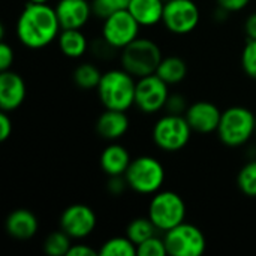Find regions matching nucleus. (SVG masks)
I'll use <instances>...</instances> for the list:
<instances>
[{"label":"nucleus","mask_w":256,"mask_h":256,"mask_svg":"<svg viewBox=\"0 0 256 256\" xmlns=\"http://www.w3.org/2000/svg\"><path fill=\"white\" fill-rule=\"evenodd\" d=\"M18 40L32 50H40L56 40L62 32L56 9L48 3L28 2L16 20Z\"/></svg>","instance_id":"nucleus-1"},{"label":"nucleus","mask_w":256,"mask_h":256,"mask_svg":"<svg viewBox=\"0 0 256 256\" xmlns=\"http://www.w3.org/2000/svg\"><path fill=\"white\" fill-rule=\"evenodd\" d=\"M135 88L136 78L122 68L104 72L96 90L106 110L128 111L135 105Z\"/></svg>","instance_id":"nucleus-2"},{"label":"nucleus","mask_w":256,"mask_h":256,"mask_svg":"<svg viewBox=\"0 0 256 256\" xmlns=\"http://www.w3.org/2000/svg\"><path fill=\"white\" fill-rule=\"evenodd\" d=\"M160 46L148 38H136L122 50V68L136 80L156 74L162 62Z\"/></svg>","instance_id":"nucleus-3"},{"label":"nucleus","mask_w":256,"mask_h":256,"mask_svg":"<svg viewBox=\"0 0 256 256\" xmlns=\"http://www.w3.org/2000/svg\"><path fill=\"white\" fill-rule=\"evenodd\" d=\"M255 128L256 116L249 108L231 106L222 111L218 136L228 147H242L255 135Z\"/></svg>","instance_id":"nucleus-4"},{"label":"nucleus","mask_w":256,"mask_h":256,"mask_svg":"<svg viewBox=\"0 0 256 256\" xmlns=\"http://www.w3.org/2000/svg\"><path fill=\"white\" fill-rule=\"evenodd\" d=\"M124 177L136 194L154 195L165 183V168L153 156H138L132 159Z\"/></svg>","instance_id":"nucleus-5"},{"label":"nucleus","mask_w":256,"mask_h":256,"mask_svg":"<svg viewBox=\"0 0 256 256\" xmlns=\"http://www.w3.org/2000/svg\"><path fill=\"white\" fill-rule=\"evenodd\" d=\"M147 216L159 231L168 232L184 222L186 204L177 192L159 190L150 200Z\"/></svg>","instance_id":"nucleus-6"},{"label":"nucleus","mask_w":256,"mask_h":256,"mask_svg":"<svg viewBox=\"0 0 256 256\" xmlns=\"http://www.w3.org/2000/svg\"><path fill=\"white\" fill-rule=\"evenodd\" d=\"M152 136L154 144L160 150L176 153L183 150L189 144L192 128L184 116L166 112L154 123Z\"/></svg>","instance_id":"nucleus-7"},{"label":"nucleus","mask_w":256,"mask_h":256,"mask_svg":"<svg viewBox=\"0 0 256 256\" xmlns=\"http://www.w3.org/2000/svg\"><path fill=\"white\" fill-rule=\"evenodd\" d=\"M165 244L171 256H201L207 249L204 232L192 224H180L165 232Z\"/></svg>","instance_id":"nucleus-8"},{"label":"nucleus","mask_w":256,"mask_h":256,"mask_svg":"<svg viewBox=\"0 0 256 256\" xmlns=\"http://www.w3.org/2000/svg\"><path fill=\"white\" fill-rule=\"evenodd\" d=\"M140 27L135 16L128 9H122L104 18L102 38L116 50H123L140 36Z\"/></svg>","instance_id":"nucleus-9"},{"label":"nucleus","mask_w":256,"mask_h":256,"mask_svg":"<svg viewBox=\"0 0 256 256\" xmlns=\"http://www.w3.org/2000/svg\"><path fill=\"white\" fill-rule=\"evenodd\" d=\"M200 8L194 0H168L164 9L162 22L174 34H189L200 24Z\"/></svg>","instance_id":"nucleus-10"},{"label":"nucleus","mask_w":256,"mask_h":256,"mask_svg":"<svg viewBox=\"0 0 256 256\" xmlns=\"http://www.w3.org/2000/svg\"><path fill=\"white\" fill-rule=\"evenodd\" d=\"M170 98L168 84L156 74L136 80L135 106L144 114H154L165 110Z\"/></svg>","instance_id":"nucleus-11"},{"label":"nucleus","mask_w":256,"mask_h":256,"mask_svg":"<svg viewBox=\"0 0 256 256\" xmlns=\"http://www.w3.org/2000/svg\"><path fill=\"white\" fill-rule=\"evenodd\" d=\"M98 225L94 210L86 204H72L66 207L60 216V230H63L72 240H82L88 237Z\"/></svg>","instance_id":"nucleus-12"},{"label":"nucleus","mask_w":256,"mask_h":256,"mask_svg":"<svg viewBox=\"0 0 256 256\" xmlns=\"http://www.w3.org/2000/svg\"><path fill=\"white\" fill-rule=\"evenodd\" d=\"M184 117L189 122L194 132L213 134V132H218L222 111L213 102L198 100L189 105V108L184 112Z\"/></svg>","instance_id":"nucleus-13"},{"label":"nucleus","mask_w":256,"mask_h":256,"mask_svg":"<svg viewBox=\"0 0 256 256\" xmlns=\"http://www.w3.org/2000/svg\"><path fill=\"white\" fill-rule=\"evenodd\" d=\"M27 87L24 78L12 69L0 70V108L12 112L26 100Z\"/></svg>","instance_id":"nucleus-14"},{"label":"nucleus","mask_w":256,"mask_h":256,"mask_svg":"<svg viewBox=\"0 0 256 256\" xmlns=\"http://www.w3.org/2000/svg\"><path fill=\"white\" fill-rule=\"evenodd\" d=\"M54 9L62 28H82L93 14L88 0H58Z\"/></svg>","instance_id":"nucleus-15"},{"label":"nucleus","mask_w":256,"mask_h":256,"mask_svg":"<svg viewBox=\"0 0 256 256\" xmlns=\"http://www.w3.org/2000/svg\"><path fill=\"white\" fill-rule=\"evenodd\" d=\"M6 232L16 240H30L39 230V220L27 208H16L6 218Z\"/></svg>","instance_id":"nucleus-16"},{"label":"nucleus","mask_w":256,"mask_h":256,"mask_svg":"<svg viewBox=\"0 0 256 256\" xmlns=\"http://www.w3.org/2000/svg\"><path fill=\"white\" fill-rule=\"evenodd\" d=\"M129 130V117L126 111L106 110L99 116L96 122V132L106 141H117Z\"/></svg>","instance_id":"nucleus-17"},{"label":"nucleus","mask_w":256,"mask_h":256,"mask_svg":"<svg viewBox=\"0 0 256 256\" xmlns=\"http://www.w3.org/2000/svg\"><path fill=\"white\" fill-rule=\"evenodd\" d=\"M130 162H132V159H130L128 148L116 141L104 148L100 159H99L100 168L108 177L124 176Z\"/></svg>","instance_id":"nucleus-18"},{"label":"nucleus","mask_w":256,"mask_h":256,"mask_svg":"<svg viewBox=\"0 0 256 256\" xmlns=\"http://www.w3.org/2000/svg\"><path fill=\"white\" fill-rule=\"evenodd\" d=\"M164 9V0H130L128 4V10L144 27H152L162 22Z\"/></svg>","instance_id":"nucleus-19"},{"label":"nucleus","mask_w":256,"mask_h":256,"mask_svg":"<svg viewBox=\"0 0 256 256\" xmlns=\"http://www.w3.org/2000/svg\"><path fill=\"white\" fill-rule=\"evenodd\" d=\"M58 48L63 56L69 58H80L88 50V40L81 28H62L58 38Z\"/></svg>","instance_id":"nucleus-20"},{"label":"nucleus","mask_w":256,"mask_h":256,"mask_svg":"<svg viewBox=\"0 0 256 256\" xmlns=\"http://www.w3.org/2000/svg\"><path fill=\"white\" fill-rule=\"evenodd\" d=\"M156 75L159 78H162L168 86H174V84L182 82L186 78L188 64L182 57L168 56V57L162 58V62L156 70Z\"/></svg>","instance_id":"nucleus-21"},{"label":"nucleus","mask_w":256,"mask_h":256,"mask_svg":"<svg viewBox=\"0 0 256 256\" xmlns=\"http://www.w3.org/2000/svg\"><path fill=\"white\" fill-rule=\"evenodd\" d=\"M72 78H74V82L76 84V87H80L82 90H93V88H98L100 78H102V72L99 70V68L96 64L86 62L75 68Z\"/></svg>","instance_id":"nucleus-22"},{"label":"nucleus","mask_w":256,"mask_h":256,"mask_svg":"<svg viewBox=\"0 0 256 256\" xmlns=\"http://www.w3.org/2000/svg\"><path fill=\"white\" fill-rule=\"evenodd\" d=\"M158 231L159 230L154 226V224L147 216V218H136V219L130 220L126 228V236L138 246V244L144 243L146 240L152 238L153 236H156Z\"/></svg>","instance_id":"nucleus-23"},{"label":"nucleus","mask_w":256,"mask_h":256,"mask_svg":"<svg viewBox=\"0 0 256 256\" xmlns=\"http://www.w3.org/2000/svg\"><path fill=\"white\" fill-rule=\"evenodd\" d=\"M100 256H138L136 244L126 237H112L108 238L99 249Z\"/></svg>","instance_id":"nucleus-24"},{"label":"nucleus","mask_w":256,"mask_h":256,"mask_svg":"<svg viewBox=\"0 0 256 256\" xmlns=\"http://www.w3.org/2000/svg\"><path fill=\"white\" fill-rule=\"evenodd\" d=\"M70 237L63 231H54L51 232L45 242H44V252L50 256H68L72 243H70Z\"/></svg>","instance_id":"nucleus-25"},{"label":"nucleus","mask_w":256,"mask_h":256,"mask_svg":"<svg viewBox=\"0 0 256 256\" xmlns=\"http://www.w3.org/2000/svg\"><path fill=\"white\" fill-rule=\"evenodd\" d=\"M238 189L249 198H256V159H250L237 176Z\"/></svg>","instance_id":"nucleus-26"},{"label":"nucleus","mask_w":256,"mask_h":256,"mask_svg":"<svg viewBox=\"0 0 256 256\" xmlns=\"http://www.w3.org/2000/svg\"><path fill=\"white\" fill-rule=\"evenodd\" d=\"M129 2L130 0H93L92 8H93V14L104 20L117 10L128 9Z\"/></svg>","instance_id":"nucleus-27"},{"label":"nucleus","mask_w":256,"mask_h":256,"mask_svg":"<svg viewBox=\"0 0 256 256\" xmlns=\"http://www.w3.org/2000/svg\"><path fill=\"white\" fill-rule=\"evenodd\" d=\"M138 256H165L168 255L165 238L153 236L152 238L146 240L144 243L136 246Z\"/></svg>","instance_id":"nucleus-28"},{"label":"nucleus","mask_w":256,"mask_h":256,"mask_svg":"<svg viewBox=\"0 0 256 256\" xmlns=\"http://www.w3.org/2000/svg\"><path fill=\"white\" fill-rule=\"evenodd\" d=\"M242 66L248 76L256 80V39H248L242 52Z\"/></svg>","instance_id":"nucleus-29"},{"label":"nucleus","mask_w":256,"mask_h":256,"mask_svg":"<svg viewBox=\"0 0 256 256\" xmlns=\"http://www.w3.org/2000/svg\"><path fill=\"white\" fill-rule=\"evenodd\" d=\"M90 50L99 58H108V57L112 56V51H116V48L112 45H110L102 36L99 39H94V42L90 45Z\"/></svg>","instance_id":"nucleus-30"},{"label":"nucleus","mask_w":256,"mask_h":256,"mask_svg":"<svg viewBox=\"0 0 256 256\" xmlns=\"http://www.w3.org/2000/svg\"><path fill=\"white\" fill-rule=\"evenodd\" d=\"M189 106L186 104V99L182 94H170L166 106H165V110L170 114H182V112H186Z\"/></svg>","instance_id":"nucleus-31"},{"label":"nucleus","mask_w":256,"mask_h":256,"mask_svg":"<svg viewBox=\"0 0 256 256\" xmlns=\"http://www.w3.org/2000/svg\"><path fill=\"white\" fill-rule=\"evenodd\" d=\"M108 184H106V189L111 195L114 196H118L122 195L126 188H129L128 182H126V177L124 176H112V177H108Z\"/></svg>","instance_id":"nucleus-32"},{"label":"nucleus","mask_w":256,"mask_h":256,"mask_svg":"<svg viewBox=\"0 0 256 256\" xmlns=\"http://www.w3.org/2000/svg\"><path fill=\"white\" fill-rule=\"evenodd\" d=\"M14 63V50L9 44L2 42L0 44V70L10 69Z\"/></svg>","instance_id":"nucleus-33"},{"label":"nucleus","mask_w":256,"mask_h":256,"mask_svg":"<svg viewBox=\"0 0 256 256\" xmlns=\"http://www.w3.org/2000/svg\"><path fill=\"white\" fill-rule=\"evenodd\" d=\"M249 3H250V0H218V6L224 8L230 14L243 10Z\"/></svg>","instance_id":"nucleus-34"},{"label":"nucleus","mask_w":256,"mask_h":256,"mask_svg":"<svg viewBox=\"0 0 256 256\" xmlns=\"http://www.w3.org/2000/svg\"><path fill=\"white\" fill-rule=\"evenodd\" d=\"M12 134V120L8 116V111L0 114V141H6Z\"/></svg>","instance_id":"nucleus-35"},{"label":"nucleus","mask_w":256,"mask_h":256,"mask_svg":"<svg viewBox=\"0 0 256 256\" xmlns=\"http://www.w3.org/2000/svg\"><path fill=\"white\" fill-rule=\"evenodd\" d=\"M99 255V250H94L93 248L87 244H72L68 256H96Z\"/></svg>","instance_id":"nucleus-36"},{"label":"nucleus","mask_w":256,"mask_h":256,"mask_svg":"<svg viewBox=\"0 0 256 256\" xmlns=\"http://www.w3.org/2000/svg\"><path fill=\"white\" fill-rule=\"evenodd\" d=\"M244 33L248 39H256V12L250 14L244 21Z\"/></svg>","instance_id":"nucleus-37"},{"label":"nucleus","mask_w":256,"mask_h":256,"mask_svg":"<svg viewBox=\"0 0 256 256\" xmlns=\"http://www.w3.org/2000/svg\"><path fill=\"white\" fill-rule=\"evenodd\" d=\"M28 2H32V3H48L50 0H28Z\"/></svg>","instance_id":"nucleus-38"},{"label":"nucleus","mask_w":256,"mask_h":256,"mask_svg":"<svg viewBox=\"0 0 256 256\" xmlns=\"http://www.w3.org/2000/svg\"><path fill=\"white\" fill-rule=\"evenodd\" d=\"M164 2H165V3H166V2H168V0H164Z\"/></svg>","instance_id":"nucleus-39"},{"label":"nucleus","mask_w":256,"mask_h":256,"mask_svg":"<svg viewBox=\"0 0 256 256\" xmlns=\"http://www.w3.org/2000/svg\"><path fill=\"white\" fill-rule=\"evenodd\" d=\"M255 134H256V128H255Z\"/></svg>","instance_id":"nucleus-40"}]
</instances>
